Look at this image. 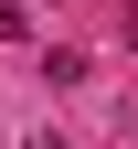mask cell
<instances>
[{
  "mask_svg": "<svg viewBox=\"0 0 138 149\" xmlns=\"http://www.w3.org/2000/svg\"><path fill=\"white\" fill-rule=\"evenodd\" d=\"M21 149H74V139H53V128H43V139H21Z\"/></svg>",
  "mask_w": 138,
  "mask_h": 149,
  "instance_id": "7a4b0ae2",
  "label": "cell"
},
{
  "mask_svg": "<svg viewBox=\"0 0 138 149\" xmlns=\"http://www.w3.org/2000/svg\"><path fill=\"white\" fill-rule=\"evenodd\" d=\"M128 43H138V0H128Z\"/></svg>",
  "mask_w": 138,
  "mask_h": 149,
  "instance_id": "3957f363",
  "label": "cell"
},
{
  "mask_svg": "<svg viewBox=\"0 0 138 149\" xmlns=\"http://www.w3.org/2000/svg\"><path fill=\"white\" fill-rule=\"evenodd\" d=\"M21 32H32V11H21V0H0V43H21Z\"/></svg>",
  "mask_w": 138,
  "mask_h": 149,
  "instance_id": "6da1fadb",
  "label": "cell"
}]
</instances>
